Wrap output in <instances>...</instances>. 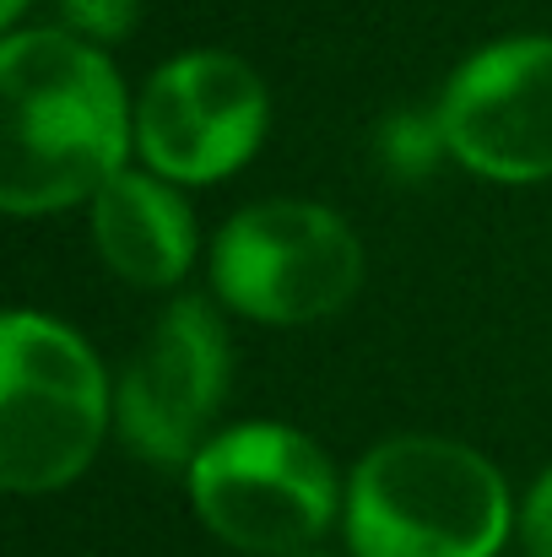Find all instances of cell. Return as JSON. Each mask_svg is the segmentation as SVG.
Listing matches in <instances>:
<instances>
[{"label": "cell", "instance_id": "52a82bcc", "mask_svg": "<svg viewBox=\"0 0 552 557\" xmlns=\"http://www.w3.org/2000/svg\"><path fill=\"white\" fill-rule=\"evenodd\" d=\"M433 114L455 169L488 185H548L552 33H510L471 49L450 71Z\"/></svg>", "mask_w": 552, "mask_h": 557}, {"label": "cell", "instance_id": "3957f363", "mask_svg": "<svg viewBox=\"0 0 552 557\" xmlns=\"http://www.w3.org/2000/svg\"><path fill=\"white\" fill-rule=\"evenodd\" d=\"M114 428V384L98 352L38 309L0 320V482L16 498L71 487Z\"/></svg>", "mask_w": 552, "mask_h": 557}, {"label": "cell", "instance_id": "9c48e42d", "mask_svg": "<svg viewBox=\"0 0 552 557\" xmlns=\"http://www.w3.org/2000/svg\"><path fill=\"white\" fill-rule=\"evenodd\" d=\"M87 206H93V244L120 282L142 293L180 287L184 271L195 265V216L180 185L158 180L152 169H125Z\"/></svg>", "mask_w": 552, "mask_h": 557}, {"label": "cell", "instance_id": "277c9868", "mask_svg": "<svg viewBox=\"0 0 552 557\" xmlns=\"http://www.w3.org/2000/svg\"><path fill=\"white\" fill-rule=\"evenodd\" d=\"M184 476L200 525L249 557L309 553L347 509L331 455L293 422L222 428Z\"/></svg>", "mask_w": 552, "mask_h": 557}, {"label": "cell", "instance_id": "5bb4252c", "mask_svg": "<svg viewBox=\"0 0 552 557\" xmlns=\"http://www.w3.org/2000/svg\"><path fill=\"white\" fill-rule=\"evenodd\" d=\"M293 557H331V553H315V547H309V553H293Z\"/></svg>", "mask_w": 552, "mask_h": 557}, {"label": "cell", "instance_id": "7c38bea8", "mask_svg": "<svg viewBox=\"0 0 552 557\" xmlns=\"http://www.w3.org/2000/svg\"><path fill=\"white\" fill-rule=\"evenodd\" d=\"M520 542L526 557H552V471H542L520 504Z\"/></svg>", "mask_w": 552, "mask_h": 557}, {"label": "cell", "instance_id": "5b68a950", "mask_svg": "<svg viewBox=\"0 0 552 557\" xmlns=\"http://www.w3.org/2000/svg\"><path fill=\"white\" fill-rule=\"evenodd\" d=\"M217 298L260 325H320L364 287V238L320 200H255L211 244Z\"/></svg>", "mask_w": 552, "mask_h": 557}, {"label": "cell", "instance_id": "8992f818", "mask_svg": "<svg viewBox=\"0 0 552 557\" xmlns=\"http://www.w3.org/2000/svg\"><path fill=\"white\" fill-rule=\"evenodd\" d=\"M271 125L260 71L233 49H189L163 60L136 92V152L169 185H217L238 174Z\"/></svg>", "mask_w": 552, "mask_h": 557}, {"label": "cell", "instance_id": "4fadbf2b", "mask_svg": "<svg viewBox=\"0 0 552 557\" xmlns=\"http://www.w3.org/2000/svg\"><path fill=\"white\" fill-rule=\"evenodd\" d=\"M22 11H27V0H0V27H5V33H16Z\"/></svg>", "mask_w": 552, "mask_h": 557}, {"label": "cell", "instance_id": "6da1fadb", "mask_svg": "<svg viewBox=\"0 0 552 557\" xmlns=\"http://www.w3.org/2000/svg\"><path fill=\"white\" fill-rule=\"evenodd\" d=\"M136 147V103L114 60L71 27L0 44V206L44 216L93 200Z\"/></svg>", "mask_w": 552, "mask_h": 557}, {"label": "cell", "instance_id": "30bf717a", "mask_svg": "<svg viewBox=\"0 0 552 557\" xmlns=\"http://www.w3.org/2000/svg\"><path fill=\"white\" fill-rule=\"evenodd\" d=\"M444 152V131H439V114H395L384 125V163L406 180H417L422 169H433Z\"/></svg>", "mask_w": 552, "mask_h": 557}, {"label": "cell", "instance_id": "8fae6325", "mask_svg": "<svg viewBox=\"0 0 552 557\" xmlns=\"http://www.w3.org/2000/svg\"><path fill=\"white\" fill-rule=\"evenodd\" d=\"M142 16V0H60V27L87 44H120Z\"/></svg>", "mask_w": 552, "mask_h": 557}, {"label": "cell", "instance_id": "7a4b0ae2", "mask_svg": "<svg viewBox=\"0 0 552 557\" xmlns=\"http://www.w3.org/2000/svg\"><path fill=\"white\" fill-rule=\"evenodd\" d=\"M353 557H499L515 531L504 471L444 433L379 438L347 476Z\"/></svg>", "mask_w": 552, "mask_h": 557}, {"label": "cell", "instance_id": "ba28073f", "mask_svg": "<svg viewBox=\"0 0 552 557\" xmlns=\"http://www.w3.org/2000/svg\"><path fill=\"white\" fill-rule=\"evenodd\" d=\"M228 373L233 358L222 314L206 298L184 293L152 320L147 342L114 379V433L147 466L189 471L228 400Z\"/></svg>", "mask_w": 552, "mask_h": 557}]
</instances>
